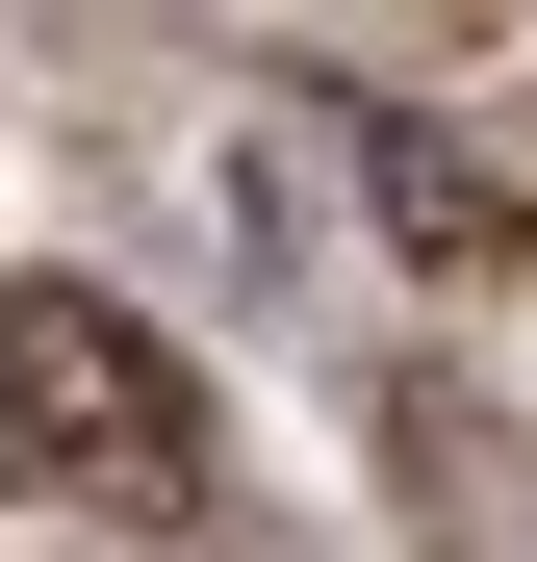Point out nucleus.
Listing matches in <instances>:
<instances>
[{
	"mask_svg": "<svg viewBox=\"0 0 537 562\" xmlns=\"http://www.w3.org/2000/svg\"><path fill=\"white\" fill-rule=\"evenodd\" d=\"M0 460H52V486H103V512H179L205 486L179 333H128L103 281H0Z\"/></svg>",
	"mask_w": 537,
	"mask_h": 562,
	"instance_id": "f257e3e1",
	"label": "nucleus"
}]
</instances>
